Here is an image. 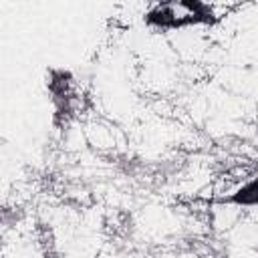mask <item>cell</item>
Returning a JSON list of instances; mask_svg holds the SVG:
<instances>
[{
	"label": "cell",
	"mask_w": 258,
	"mask_h": 258,
	"mask_svg": "<svg viewBox=\"0 0 258 258\" xmlns=\"http://www.w3.org/2000/svg\"><path fill=\"white\" fill-rule=\"evenodd\" d=\"M218 18L214 6L204 2H161L155 4L147 14L145 20L157 28H177L187 24H210Z\"/></svg>",
	"instance_id": "1"
},
{
	"label": "cell",
	"mask_w": 258,
	"mask_h": 258,
	"mask_svg": "<svg viewBox=\"0 0 258 258\" xmlns=\"http://www.w3.org/2000/svg\"><path fill=\"white\" fill-rule=\"evenodd\" d=\"M228 202L238 204V206H258V177L242 185Z\"/></svg>",
	"instance_id": "2"
}]
</instances>
